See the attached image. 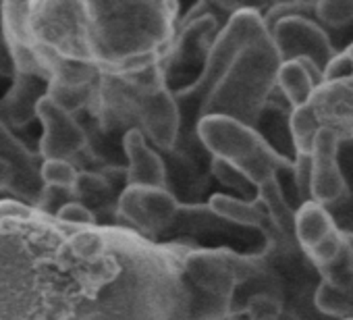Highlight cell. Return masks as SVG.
I'll return each mask as SVG.
<instances>
[{"instance_id":"cell-1","label":"cell","mask_w":353,"mask_h":320,"mask_svg":"<svg viewBox=\"0 0 353 320\" xmlns=\"http://www.w3.org/2000/svg\"><path fill=\"white\" fill-rule=\"evenodd\" d=\"M188 248L129 227H79L0 200V320H229L192 283Z\"/></svg>"},{"instance_id":"cell-2","label":"cell","mask_w":353,"mask_h":320,"mask_svg":"<svg viewBox=\"0 0 353 320\" xmlns=\"http://www.w3.org/2000/svg\"><path fill=\"white\" fill-rule=\"evenodd\" d=\"M283 61L260 9L237 11L216 36L202 75L174 92L181 112L179 137L198 139V123L227 117L256 127L276 90Z\"/></svg>"},{"instance_id":"cell-3","label":"cell","mask_w":353,"mask_h":320,"mask_svg":"<svg viewBox=\"0 0 353 320\" xmlns=\"http://www.w3.org/2000/svg\"><path fill=\"white\" fill-rule=\"evenodd\" d=\"M176 3H85L94 61L137 73L162 63L174 42Z\"/></svg>"},{"instance_id":"cell-4","label":"cell","mask_w":353,"mask_h":320,"mask_svg":"<svg viewBox=\"0 0 353 320\" xmlns=\"http://www.w3.org/2000/svg\"><path fill=\"white\" fill-rule=\"evenodd\" d=\"M196 133L212 158H221L241 171L256 188L274 179L279 171L293 167L291 160H285L268 146L256 127L241 121L206 117L198 123Z\"/></svg>"},{"instance_id":"cell-5","label":"cell","mask_w":353,"mask_h":320,"mask_svg":"<svg viewBox=\"0 0 353 320\" xmlns=\"http://www.w3.org/2000/svg\"><path fill=\"white\" fill-rule=\"evenodd\" d=\"M30 21L40 42L69 59L94 61L85 3H32Z\"/></svg>"},{"instance_id":"cell-6","label":"cell","mask_w":353,"mask_h":320,"mask_svg":"<svg viewBox=\"0 0 353 320\" xmlns=\"http://www.w3.org/2000/svg\"><path fill=\"white\" fill-rule=\"evenodd\" d=\"M181 204L176 196L160 188H137L127 186L117 202V217L129 225V229L156 239L166 233L176 217Z\"/></svg>"},{"instance_id":"cell-7","label":"cell","mask_w":353,"mask_h":320,"mask_svg":"<svg viewBox=\"0 0 353 320\" xmlns=\"http://www.w3.org/2000/svg\"><path fill=\"white\" fill-rule=\"evenodd\" d=\"M270 36L283 63L307 59L324 71L336 57L328 34L312 17H287L270 30Z\"/></svg>"},{"instance_id":"cell-8","label":"cell","mask_w":353,"mask_h":320,"mask_svg":"<svg viewBox=\"0 0 353 320\" xmlns=\"http://www.w3.org/2000/svg\"><path fill=\"white\" fill-rule=\"evenodd\" d=\"M295 239L310 262L320 270L341 254L347 235L339 229L334 217L326 206L310 200L297 210Z\"/></svg>"},{"instance_id":"cell-9","label":"cell","mask_w":353,"mask_h":320,"mask_svg":"<svg viewBox=\"0 0 353 320\" xmlns=\"http://www.w3.org/2000/svg\"><path fill=\"white\" fill-rule=\"evenodd\" d=\"M38 119L44 129L40 139L42 160H67V163H73L88 148V135L83 127L50 96L40 100Z\"/></svg>"},{"instance_id":"cell-10","label":"cell","mask_w":353,"mask_h":320,"mask_svg":"<svg viewBox=\"0 0 353 320\" xmlns=\"http://www.w3.org/2000/svg\"><path fill=\"white\" fill-rule=\"evenodd\" d=\"M341 139L328 131L320 129L312 146V200L334 208L349 196V186L339 163Z\"/></svg>"},{"instance_id":"cell-11","label":"cell","mask_w":353,"mask_h":320,"mask_svg":"<svg viewBox=\"0 0 353 320\" xmlns=\"http://www.w3.org/2000/svg\"><path fill=\"white\" fill-rule=\"evenodd\" d=\"M0 158L13 169V186L11 194L30 206H38L44 181H42V165L38 156L28 150V146L13 135L9 125L0 121Z\"/></svg>"},{"instance_id":"cell-12","label":"cell","mask_w":353,"mask_h":320,"mask_svg":"<svg viewBox=\"0 0 353 320\" xmlns=\"http://www.w3.org/2000/svg\"><path fill=\"white\" fill-rule=\"evenodd\" d=\"M305 106L318 129L332 131L341 143L353 141V79L320 86Z\"/></svg>"},{"instance_id":"cell-13","label":"cell","mask_w":353,"mask_h":320,"mask_svg":"<svg viewBox=\"0 0 353 320\" xmlns=\"http://www.w3.org/2000/svg\"><path fill=\"white\" fill-rule=\"evenodd\" d=\"M32 3H3L0 5V15H3V30L5 38L9 42V48L13 52L17 71L32 73L38 77H44L48 81L46 71L42 69L36 52H34V30L30 21ZM50 83V81H48Z\"/></svg>"},{"instance_id":"cell-14","label":"cell","mask_w":353,"mask_h":320,"mask_svg":"<svg viewBox=\"0 0 353 320\" xmlns=\"http://www.w3.org/2000/svg\"><path fill=\"white\" fill-rule=\"evenodd\" d=\"M50 83L44 77L17 71L11 90L0 98V121L9 127L23 129L38 119V104L48 96Z\"/></svg>"},{"instance_id":"cell-15","label":"cell","mask_w":353,"mask_h":320,"mask_svg":"<svg viewBox=\"0 0 353 320\" xmlns=\"http://www.w3.org/2000/svg\"><path fill=\"white\" fill-rule=\"evenodd\" d=\"M123 152L127 156V186L166 190L164 160L148 143V137L139 129L125 131Z\"/></svg>"},{"instance_id":"cell-16","label":"cell","mask_w":353,"mask_h":320,"mask_svg":"<svg viewBox=\"0 0 353 320\" xmlns=\"http://www.w3.org/2000/svg\"><path fill=\"white\" fill-rule=\"evenodd\" d=\"M208 208L229 221L231 225H237V227H245V229H254L258 231L264 239H266V246H276V243H291L287 241L279 231L276 227L272 225V221L268 219L266 210L262 208V204L256 200V202H248V200H241V198H235V196H227V194H214L208 202ZM297 246V243H293Z\"/></svg>"},{"instance_id":"cell-17","label":"cell","mask_w":353,"mask_h":320,"mask_svg":"<svg viewBox=\"0 0 353 320\" xmlns=\"http://www.w3.org/2000/svg\"><path fill=\"white\" fill-rule=\"evenodd\" d=\"M258 202L266 210V214L272 221V225L276 227V231L287 241L297 243V239H295V217H297V210L285 198L276 177L266 181V183H262L258 188Z\"/></svg>"},{"instance_id":"cell-18","label":"cell","mask_w":353,"mask_h":320,"mask_svg":"<svg viewBox=\"0 0 353 320\" xmlns=\"http://www.w3.org/2000/svg\"><path fill=\"white\" fill-rule=\"evenodd\" d=\"M276 88L289 102L291 110L310 104V100L314 98L318 90L314 79L310 77V73L299 61H289L281 65L279 75H276Z\"/></svg>"},{"instance_id":"cell-19","label":"cell","mask_w":353,"mask_h":320,"mask_svg":"<svg viewBox=\"0 0 353 320\" xmlns=\"http://www.w3.org/2000/svg\"><path fill=\"white\" fill-rule=\"evenodd\" d=\"M73 192H75L77 202L88 206L96 214V219H98V212H104V210H110V208L117 210V204H112L114 188L100 173L79 171V177H77V183H75Z\"/></svg>"},{"instance_id":"cell-20","label":"cell","mask_w":353,"mask_h":320,"mask_svg":"<svg viewBox=\"0 0 353 320\" xmlns=\"http://www.w3.org/2000/svg\"><path fill=\"white\" fill-rule=\"evenodd\" d=\"M316 310L332 320H349L353 318V291L336 289L320 281L314 293Z\"/></svg>"},{"instance_id":"cell-21","label":"cell","mask_w":353,"mask_h":320,"mask_svg":"<svg viewBox=\"0 0 353 320\" xmlns=\"http://www.w3.org/2000/svg\"><path fill=\"white\" fill-rule=\"evenodd\" d=\"M345 246L341 250V254L326 266H322L320 272V281L336 287V289H345V291H353V239L349 233H345Z\"/></svg>"},{"instance_id":"cell-22","label":"cell","mask_w":353,"mask_h":320,"mask_svg":"<svg viewBox=\"0 0 353 320\" xmlns=\"http://www.w3.org/2000/svg\"><path fill=\"white\" fill-rule=\"evenodd\" d=\"M210 173L219 179L221 186H225L229 190H235L241 200H252V202L258 200V188L241 171H237L235 167L225 163V160L212 158L210 160Z\"/></svg>"},{"instance_id":"cell-23","label":"cell","mask_w":353,"mask_h":320,"mask_svg":"<svg viewBox=\"0 0 353 320\" xmlns=\"http://www.w3.org/2000/svg\"><path fill=\"white\" fill-rule=\"evenodd\" d=\"M314 17L322 28H345L353 23V0H320L316 3Z\"/></svg>"},{"instance_id":"cell-24","label":"cell","mask_w":353,"mask_h":320,"mask_svg":"<svg viewBox=\"0 0 353 320\" xmlns=\"http://www.w3.org/2000/svg\"><path fill=\"white\" fill-rule=\"evenodd\" d=\"M79 171L67 160H42V181L44 186L73 190L77 183Z\"/></svg>"},{"instance_id":"cell-25","label":"cell","mask_w":353,"mask_h":320,"mask_svg":"<svg viewBox=\"0 0 353 320\" xmlns=\"http://www.w3.org/2000/svg\"><path fill=\"white\" fill-rule=\"evenodd\" d=\"M293 181L305 202L312 200V152H297L293 160Z\"/></svg>"},{"instance_id":"cell-26","label":"cell","mask_w":353,"mask_h":320,"mask_svg":"<svg viewBox=\"0 0 353 320\" xmlns=\"http://www.w3.org/2000/svg\"><path fill=\"white\" fill-rule=\"evenodd\" d=\"M77 202L75 192L73 190H65V188H52V186H44L38 208L44 210L46 214L57 217L61 212V208H65L67 204Z\"/></svg>"},{"instance_id":"cell-27","label":"cell","mask_w":353,"mask_h":320,"mask_svg":"<svg viewBox=\"0 0 353 320\" xmlns=\"http://www.w3.org/2000/svg\"><path fill=\"white\" fill-rule=\"evenodd\" d=\"M353 79V59L347 50L336 52V57L328 63L324 69V83H336V81H349Z\"/></svg>"},{"instance_id":"cell-28","label":"cell","mask_w":353,"mask_h":320,"mask_svg":"<svg viewBox=\"0 0 353 320\" xmlns=\"http://www.w3.org/2000/svg\"><path fill=\"white\" fill-rule=\"evenodd\" d=\"M57 217H59L61 221L69 223V225H79V227H94V225H100L98 219H96V214H94L88 206H83L81 202H71V204H67L65 208H61V212H59Z\"/></svg>"},{"instance_id":"cell-29","label":"cell","mask_w":353,"mask_h":320,"mask_svg":"<svg viewBox=\"0 0 353 320\" xmlns=\"http://www.w3.org/2000/svg\"><path fill=\"white\" fill-rule=\"evenodd\" d=\"M15 73H17V65L13 52L9 48L7 38L0 34V77H15Z\"/></svg>"},{"instance_id":"cell-30","label":"cell","mask_w":353,"mask_h":320,"mask_svg":"<svg viewBox=\"0 0 353 320\" xmlns=\"http://www.w3.org/2000/svg\"><path fill=\"white\" fill-rule=\"evenodd\" d=\"M11 186H13V169L9 163L0 158V194L11 192Z\"/></svg>"},{"instance_id":"cell-31","label":"cell","mask_w":353,"mask_h":320,"mask_svg":"<svg viewBox=\"0 0 353 320\" xmlns=\"http://www.w3.org/2000/svg\"><path fill=\"white\" fill-rule=\"evenodd\" d=\"M268 320H281V318H268Z\"/></svg>"},{"instance_id":"cell-32","label":"cell","mask_w":353,"mask_h":320,"mask_svg":"<svg viewBox=\"0 0 353 320\" xmlns=\"http://www.w3.org/2000/svg\"><path fill=\"white\" fill-rule=\"evenodd\" d=\"M0 200H3V198H0Z\"/></svg>"}]
</instances>
